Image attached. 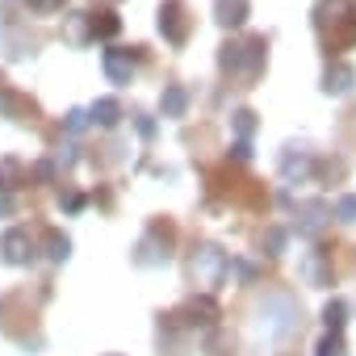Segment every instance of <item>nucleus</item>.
<instances>
[{
  "mask_svg": "<svg viewBox=\"0 0 356 356\" xmlns=\"http://www.w3.org/2000/svg\"><path fill=\"white\" fill-rule=\"evenodd\" d=\"M256 323L268 339H289L298 327H302V306L289 298V293H268L256 310Z\"/></svg>",
  "mask_w": 356,
  "mask_h": 356,
  "instance_id": "1",
  "label": "nucleus"
},
{
  "mask_svg": "<svg viewBox=\"0 0 356 356\" xmlns=\"http://www.w3.org/2000/svg\"><path fill=\"white\" fill-rule=\"evenodd\" d=\"M118 30H122V22H118L113 13H97V17H92V38H113Z\"/></svg>",
  "mask_w": 356,
  "mask_h": 356,
  "instance_id": "18",
  "label": "nucleus"
},
{
  "mask_svg": "<svg viewBox=\"0 0 356 356\" xmlns=\"http://www.w3.org/2000/svg\"><path fill=\"white\" fill-rule=\"evenodd\" d=\"M327 218H331V206L327 202H302L298 206V235H318Z\"/></svg>",
  "mask_w": 356,
  "mask_h": 356,
  "instance_id": "7",
  "label": "nucleus"
},
{
  "mask_svg": "<svg viewBox=\"0 0 356 356\" xmlns=\"http://www.w3.org/2000/svg\"><path fill=\"white\" fill-rule=\"evenodd\" d=\"M352 84H356L352 63H331L327 76H323V92H327V97H343V92H352Z\"/></svg>",
  "mask_w": 356,
  "mask_h": 356,
  "instance_id": "9",
  "label": "nucleus"
},
{
  "mask_svg": "<svg viewBox=\"0 0 356 356\" xmlns=\"http://www.w3.org/2000/svg\"><path fill=\"white\" fill-rule=\"evenodd\" d=\"M185 323H189V327H214V323H218V302H214L210 293L193 298V302L185 306Z\"/></svg>",
  "mask_w": 356,
  "mask_h": 356,
  "instance_id": "10",
  "label": "nucleus"
},
{
  "mask_svg": "<svg viewBox=\"0 0 356 356\" xmlns=\"http://www.w3.org/2000/svg\"><path fill=\"white\" fill-rule=\"evenodd\" d=\"M264 248H268V256H281V252H285V231L273 227V231L264 235Z\"/></svg>",
  "mask_w": 356,
  "mask_h": 356,
  "instance_id": "24",
  "label": "nucleus"
},
{
  "mask_svg": "<svg viewBox=\"0 0 356 356\" xmlns=\"http://www.w3.org/2000/svg\"><path fill=\"white\" fill-rule=\"evenodd\" d=\"M138 134L151 138V134H155V122H151V118H138Z\"/></svg>",
  "mask_w": 356,
  "mask_h": 356,
  "instance_id": "30",
  "label": "nucleus"
},
{
  "mask_svg": "<svg viewBox=\"0 0 356 356\" xmlns=\"http://www.w3.org/2000/svg\"><path fill=\"white\" fill-rule=\"evenodd\" d=\"M227 268H231V260H227V252L218 243H197L193 256H189V277L197 285H206V289H218L222 277H227Z\"/></svg>",
  "mask_w": 356,
  "mask_h": 356,
  "instance_id": "3",
  "label": "nucleus"
},
{
  "mask_svg": "<svg viewBox=\"0 0 356 356\" xmlns=\"http://www.w3.org/2000/svg\"><path fill=\"white\" fill-rule=\"evenodd\" d=\"M159 113H163V118H185V113H189V92H185L181 84H168V88L159 92Z\"/></svg>",
  "mask_w": 356,
  "mask_h": 356,
  "instance_id": "13",
  "label": "nucleus"
},
{
  "mask_svg": "<svg viewBox=\"0 0 356 356\" xmlns=\"http://www.w3.org/2000/svg\"><path fill=\"white\" fill-rule=\"evenodd\" d=\"M88 122H92V118H88L84 109H72V113H67V130H72V134H80V130H84Z\"/></svg>",
  "mask_w": 356,
  "mask_h": 356,
  "instance_id": "26",
  "label": "nucleus"
},
{
  "mask_svg": "<svg viewBox=\"0 0 356 356\" xmlns=\"http://www.w3.org/2000/svg\"><path fill=\"white\" fill-rule=\"evenodd\" d=\"M314 356H348V343H343V335H339V331H327V335L314 343Z\"/></svg>",
  "mask_w": 356,
  "mask_h": 356,
  "instance_id": "16",
  "label": "nucleus"
},
{
  "mask_svg": "<svg viewBox=\"0 0 356 356\" xmlns=\"http://www.w3.org/2000/svg\"><path fill=\"white\" fill-rule=\"evenodd\" d=\"M88 118H92L97 126H118V122H122V105H118L113 97H101V101L88 109Z\"/></svg>",
  "mask_w": 356,
  "mask_h": 356,
  "instance_id": "14",
  "label": "nucleus"
},
{
  "mask_svg": "<svg viewBox=\"0 0 356 356\" xmlns=\"http://www.w3.org/2000/svg\"><path fill=\"white\" fill-rule=\"evenodd\" d=\"M0 256H5V264H30L34 260V239L26 227H9L5 235H0Z\"/></svg>",
  "mask_w": 356,
  "mask_h": 356,
  "instance_id": "6",
  "label": "nucleus"
},
{
  "mask_svg": "<svg viewBox=\"0 0 356 356\" xmlns=\"http://www.w3.org/2000/svg\"><path fill=\"white\" fill-rule=\"evenodd\" d=\"M22 113H26L22 97H17V92H9V88H0V118H22Z\"/></svg>",
  "mask_w": 356,
  "mask_h": 356,
  "instance_id": "20",
  "label": "nucleus"
},
{
  "mask_svg": "<svg viewBox=\"0 0 356 356\" xmlns=\"http://www.w3.org/2000/svg\"><path fill=\"white\" fill-rule=\"evenodd\" d=\"M335 218H339V222H356V193H343V197L335 202Z\"/></svg>",
  "mask_w": 356,
  "mask_h": 356,
  "instance_id": "22",
  "label": "nucleus"
},
{
  "mask_svg": "<svg viewBox=\"0 0 356 356\" xmlns=\"http://www.w3.org/2000/svg\"><path fill=\"white\" fill-rule=\"evenodd\" d=\"M264 38H248V42H227L222 47V72L239 76V80H256L264 67Z\"/></svg>",
  "mask_w": 356,
  "mask_h": 356,
  "instance_id": "2",
  "label": "nucleus"
},
{
  "mask_svg": "<svg viewBox=\"0 0 356 356\" xmlns=\"http://www.w3.org/2000/svg\"><path fill=\"white\" fill-rule=\"evenodd\" d=\"M105 76H109L113 84H130V76H134V55L122 51V47L105 51Z\"/></svg>",
  "mask_w": 356,
  "mask_h": 356,
  "instance_id": "8",
  "label": "nucleus"
},
{
  "mask_svg": "<svg viewBox=\"0 0 356 356\" xmlns=\"http://www.w3.org/2000/svg\"><path fill=\"white\" fill-rule=\"evenodd\" d=\"M343 318H348L343 298H331V302L323 306V323H327V331H339V327H343Z\"/></svg>",
  "mask_w": 356,
  "mask_h": 356,
  "instance_id": "17",
  "label": "nucleus"
},
{
  "mask_svg": "<svg viewBox=\"0 0 356 356\" xmlns=\"http://www.w3.org/2000/svg\"><path fill=\"white\" fill-rule=\"evenodd\" d=\"M63 206H67V210H80V206H84V197H80V193H67V197H63Z\"/></svg>",
  "mask_w": 356,
  "mask_h": 356,
  "instance_id": "32",
  "label": "nucleus"
},
{
  "mask_svg": "<svg viewBox=\"0 0 356 356\" xmlns=\"http://www.w3.org/2000/svg\"><path fill=\"white\" fill-rule=\"evenodd\" d=\"M34 176H38V181H51V176H55V163H38Z\"/></svg>",
  "mask_w": 356,
  "mask_h": 356,
  "instance_id": "29",
  "label": "nucleus"
},
{
  "mask_svg": "<svg viewBox=\"0 0 356 356\" xmlns=\"http://www.w3.org/2000/svg\"><path fill=\"white\" fill-rule=\"evenodd\" d=\"M42 243H47V260H51V264H63V260L72 256V239H67L63 231H47Z\"/></svg>",
  "mask_w": 356,
  "mask_h": 356,
  "instance_id": "15",
  "label": "nucleus"
},
{
  "mask_svg": "<svg viewBox=\"0 0 356 356\" xmlns=\"http://www.w3.org/2000/svg\"><path fill=\"white\" fill-rule=\"evenodd\" d=\"M298 273H302V281L306 285H331V264L318 256V252H310V256H302V264H298Z\"/></svg>",
  "mask_w": 356,
  "mask_h": 356,
  "instance_id": "12",
  "label": "nucleus"
},
{
  "mask_svg": "<svg viewBox=\"0 0 356 356\" xmlns=\"http://www.w3.org/2000/svg\"><path fill=\"white\" fill-rule=\"evenodd\" d=\"M92 34V17L88 13H72V22H67V38L72 42H84Z\"/></svg>",
  "mask_w": 356,
  "mask_h": 356,
  "instance_id": "19",
  "label": "nucleus"
},
{
  "mask_svg": "<svg viewBox=\"0 0 356 356\" xmlns=\"http://www.w3.org/2000/svg\"><path fill=\"white\" fill-rule=\"evenodd\" d=\"M13 206H17V202H13L9 185H0V218H9V214H13Z\"/></svg>",
  "mask_w": 356,
  "mask_h": 356,
  "instance_id": "28",
  "label": "nucleus"
},
{
  "mask_svg": "<svg viewBox=\"0 0 356 356\" xmlns=\"http://www.w3.org/2000/svg\"><path fill=\"white\" fill-rule=\"evenodd\" d=\"M227 273H235L243 285H252V281H256V264H248V260H231V268H227Z\"/></svg>",
  "mask_w": 356,
  "mask_h": 356,
  "instance_id": "25",
  "label": "nucleus"
},
{
  "mask_svg": "<svg viewBox=\"0 0 356 356\" xmlns=\"http://www.w3.org/2000/svg\"><path fill=\"white\" fill-rule=\"evenodd\" d=\"M306 172H310V159H306V151H298V159H293V155H285V181H293V176L302 181Z\"/></svg>",
  "mask_w": 356,
  "mask_h": 356,
  "instance_id": "21",
  "label": "nucleus"
},
{
  "mask_svg": "<svg viewBox=\"0 0 356 356\" xmlns=\"http://www.w3.org/2000/svg\"><path fill=\"white\" fill-rule=\"evenodd\" d=\"M168 260H172V231L168 227H151L138 239V248H134V264L155 268V264H168Z\"/></svg>",
  "mask_w": 356,
  "mask_h": 356,
  "instance_id": "4",
  "label": "nucleus"
},
{
  "mask_svg": "<svg viewBox=\"0 0 356 356\" xmlns=\"http://www.w3.org/2000/svg\"><path fill=\"white\" fill-rule=\"evenodd\" d=\"M235 130H239V138L248 143V134L256 130V113H252V109H239V113H235Z\"/></svg>",
  "mask_w": 356,
  "mask_h": 356,
  "instance_id": "23",
  "label": "nucleus"
},
{
  "mask_svg": "<svg viewBox=\"0 0 356 356\" xmlns=\"http://www.w3.org/2000/svg\"><path fill=\"white\" fill-rule=\"evenodd\" d=\"M231 151H235V159H248V155H252V147H248V143H243V138H239V143H235V147H231Z\"/></svg>",
  "mask_w": 356,
  "mask_h": 356,
  "instance_id": "31",
  "label": "nucleus"
},
{
  "mask_svg": "<svg viewBox=\"0 0 356 356\" xmlns=\"http://www.w3.org/2000/svg\"><path fill=\"white\" fill-rule=\"evenodd\" d=\"M159 34H163L172 47H185V38H189V17H185V5H181V0H168V5H159Z\"/></svg>",
  "mask_w": 356,
  "mask_h": 356,
  "instance_id": "5",
  "label": "nucleus"
},
{
  "mask_svg": "<svg viewBox=\"0 0 356 356\" xmlns=\"http://www.w3.org/2000/svg\"><path fill=\"white\" fill-rule=\"evenodd\" d=\"M248 13H252V0H218V5H214V17L227 30H239L248 22Z\"/></svg>",
  "mask_w": 356,
  "mask_h": 356,
  "instance_id": "11",
  "label": "nucleus"
},
{
  "mask_svg": "<svg viewBox=\"0 0 356 356\" xmlns=\"http://www.w3.org/2000/svg\"><path fill=\"white\" fill-rule=\"evenodd\" d=\"M63 5H67V0H30V9H34V13H59Z\"/></svg>",
  "mask_w": 356,
  "mask_h": 356,
  "instance_id": "27",
  "label": "nucleus"
}]
</instances>
